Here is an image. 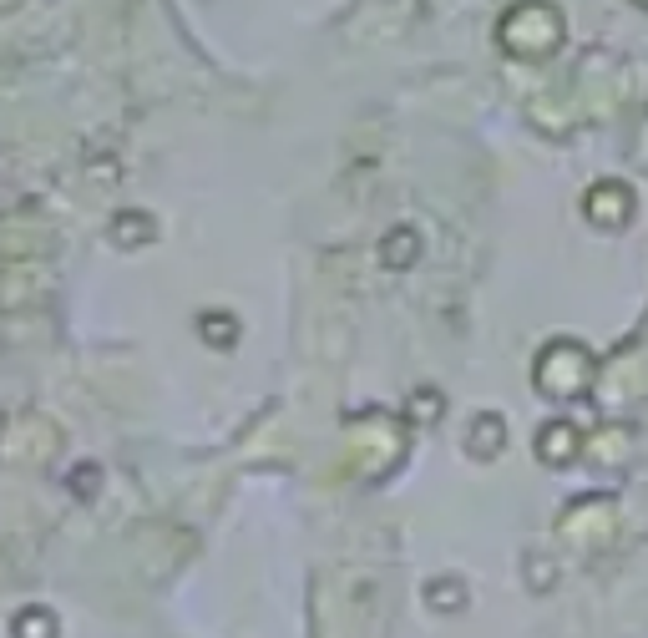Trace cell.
<instances>
[{"mask_svg":"<svg viewBox=\"0 0 648 638\" xmlns=\"http://www.w3.org/2000/svg\"><path fill=\"white\" fill-rule=\"evenodd\" d=\"M416 254H421V238H416V228H390V238L380 244L385 269H405V264H416Z\"/></svg>","mask_w":648,"mask_h":638,"instance_id":"6da1fadb","label":"cell"},{"mask_svg":"<svg viewBox=\"0 0 648 638\" xmlns=\"http://www.w3.org/2000/svg\"><path fill=\"white\" fill-rule=\"evenodd\" d=\"M198 335H203V340H213L218 350H228V345L238 340V319H233L228 309H208V314L198 319Z\"/></svg>","mask_w":648,"mask_h":638,"instance_id":"7a4b0ae2","label":"cell"},{"mask_svg":"<svg viewBox=\"0 0 648 638\" xmlns=\"http://www.w3.org/2000/svg\"><path fill=\"white\" fill-rule=\"evenodd\" d=\"M471 436H476V441H471L476 456H497V451H502V421H497V416H476V421H471Z\"/></svg>","mask_w":648,"mask_h":638,"instance_id":"3957f363","label":"cell"},{"mask_svg":"<svg viewBox=\"0 0 648 638\" xmlns=\"http://www.w3.org/2000/svg\"><path fill=\"white\" fill-rule=\"evenodd\" d=\"M16 638H56V618L46 608H21L16 613Z\"/></svg>","mask_w":648,"mask_h":638,"instance_id":"277c9868","label":"cell"},{"mask_svg":"<svg viewBox=\"0 0 648 638\" xmlns=\"http://www.w3.org/2000/svg\"><path fill=\"white\" fill-rule=\"evenodd\" d=\"M426 598H431V608H441V613H456V608L466 603V588H461L456 578H436V583H426Z\"/></svg>","mask_w":648,"mask_h":638,"instance_id":"5b68a950","label":"cell"},{"mask_svg":"<svg viewBox=\"0 0 648 638\" xmlns=\"http://www.w3.org/2000/svg\"><path fill=\"white\" fill-rule=\"evenodd\" d=\"M152 218L147 213H127V218H117V244H127V249H137V244H147L152 238Z\"/></svg>","mask_w":648,"mask_h":638,"instance_id":"8992f818","label":"cell"}]
</instances>
